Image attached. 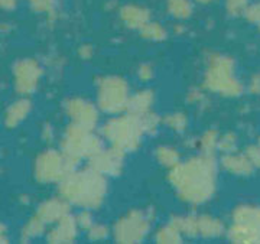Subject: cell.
Listing matches in <instances>:
<instances>
[{"label":"cell","mask_w":260,"mask_h":244,"mask_svg":"<svg viewBox=\"0 0 260 244\" xmlns=\"http://www.w3.org/2000/svg\"><path fill=\"white\" fill-rule=\"evenodd\" d=\"M169 182L178 197L189 204H203L213 197L217 185V165L213 155L201 153L179 162L169 172Z\"/></svg>","instance_id":"1"},{"label":"cell","mask_w":260,"mask_h":244,"mask_svg":"<svg viewBox=\"0 0 260 244\" xmlns=\"http://www.w3.org/2000/svg\"><path fill=\"white\" fill-rule=\"evenodd\" d=\"M107 194L106 177L95 169L73 170L59 182V195L68 204L81 208H99Z\"/></svg>","instance_id":"2"},{"label":"cell","mask_w":260,"mask_h":244,"mask_svg":"<svg viewBox=\"0 0 260 244\" xmlns=\"http://www.w3.org/2000/svg\"><path fill=\"white\" fill-rule=\"evenodd\" d=\"M103 136L113 148L126 152H133L139 148L142 136L145 134L139 116L123 114L113 117L103 126Z\"/></svg>","instance_id":"3"},{"label":"cell","mask_w":260,"mask_h":244,"mask_svg":"<svg viewBox=\"0 0 260 244\" xmlns=\"http://www.w3.org/2000/svg\"><path fill=\"white\" fill-rule=\"evenodd\" d=\"M204 85L210 91L225 97H237L243 93V85L234 77V61L225 55L210 58L205 69Z\"/></svg>","instance_id":"4"},{"label":"cell","mask_w":260,"mask_h":244,"mask_svg":"<svg viewBox=\"0 0 260 244\" xmlns=\"http://www.w3.org/2000/svg\"><path fill=\"white\" fill-rule=\"evenodd\" d=\"M102 149V141L94 134L93 127L83 124L71 123L61 139V152L75 163L84 158H93Z\"/></svg>","instance_id":"5"},{"label":"cell","mask_w":260,"mask_h":244,"mask_svg":"<svg viewBox=\"0 0 260 244\" xmlns=\"http://www.w3.org/2000/svg\"><path fill=\"white\" fill-rule=\"evenodd\" d=\"M227 235L232 243H260V205H239L232 216Z\"/></svg>","instance_id":"6"},{"label":"cell","mask_w":260,"mask_h":244,"mask_svg":"<svg viewBox=\"0 0 260 244\" xmlns=\"http://www.w3.org/2000/svg\"><path fill=\"white\" fill-rule=\"evenodd\" d=\"M75 166L77 163L74 160L68 159L62 152L49 149L38 155L34 165V173L37 181L42 184L61 182L70 172L74 170Z\"/></svg>","instance_id":"7"},{"label":"cell","mask_w":260,"mask_h":244,"mask_svg":"<svg viewBox=\"0 0 260 244\" xmlns=\"http://www.w3.org/2000/svg\"><path fill=\"white\" fill-rule=\"evenodd\" d=\"M130 94L127 83L120 77H106L99 83L97 104L100 110L117 114L127 109Z\"/></svg>","instance_id":"8"},{"label":"cell","mask_w":260,"mask_h":244,"mask_svg":"<svg viewBox=\"0 0 260 244\" xmlns=\"http://www.w3.org/2000/svg\"><path fill=\"white\" fill-rule=\"evenodd\" d=\"M150 230V213L132 210L117 220L113 227V237L117 243H140Z\"/></svg>","instance_id":"9"},{"label":"cell","mask_w":260,"mask_h":244,"mask_svg":"<svg viewBox=\"0 0 260 244\" xmlns=\"http://www.w3.org/2000/svg\"><path fill=\"white\" fill-rule=\"evenodd\" d=\"M42 75V68L38 61L25 58L13 66V85L20 95H29L37 90Z\"/></svg>","instance_id":"10"},{"label":"cell","mask_w":260,"mask_h":244,"mask_svg":"<svg viewBox=\"0 0 260 244\" xmlns=\"http://www.w3.org/2000/svg\"><path fill=\"white\" fill-rule=\"evenodd\" d=\"M88 160V166L104 177H116L120 173L124 165V152L112 146L110 149H102Z\"/></svg>","instance_id":"11"},{"label":"cell","mask_w":260,"mask_h":244,"mask_svg":"<svg viewBox=\"0 0 260 244\" xmlns=\"http://www.w3.org/2000/svg\"><path fill=\"white\" fill-rule=\"evenodd\" d=\"M65 113L73 123L93 129L99 120V112L95 106L84 98H70L65 103Z\"/></svg>","instance_id":"12"},{"label":"cell","mask_w":260,"mask_h":244,"mask_svg":"<svg viewBox=\"0 0 260 244\" xmlns=\"http://www.w3.org/2000/svg\"><path fill=\"white\" fill-rule=\"evenodd\" d=\"M68 214V202L64 198H52L42 202L34 216L39 218L45 225L55 224L62 217Z\"/></svg>","instance_id":"13"},{"label":"cell","mask_w":260,"mask_h":244,"mask_svg":"<svg viewBox=\"0 0 260 244\" xmlns=\"http://www.w3.org/2000/svg\"><path fill=\"white\" fill-rule=\"evenodd\" d=\"M78 228L80 227L77 224V220L70 214H67L58 223H55V227L49 231L48 241L52 244L73 243L75 237H77V230Z\"/></svg>","instance_id":"14"},{"label":"cell","mask_w":260,"mask_h":244,"mask_svg":"<svg viewBox=\"0 0 260 244\" xmlns=\"http://www.w3.org/2000/svg\"><path fill=\"white\" fill-rule=\"evenodd\" d=\"M221 166L229 173L237 175V177H249L256 169L246 153H233V152L224 153L223 159H221Z\"/></svg>","instance_id":"15"},{"label":"cell","mask_w":260,"mask_h":244,"mask_svg":"<svg viewBox=\"0 0 260 244\" xmlns=\"http://www.w3.org/2000/svg\"><path fill=\"white\" fill-rule=\"evenodd\" d=\"M120 19L127 28L140 30L149 22L150 13L146 8L138 5H126L120 9Z\"/></svg>","instance_id":"16"},{"label":"cell","mask_w":260,"mask_h":244,"mask_svg":"<svg viewBox=\"0 0 260 244\" xmlns=\"http://www.w3.org/2000/svg\"><path fill=\"white\" fill-rule=\"evenodd\" d=\"M30 112V101L28 98H20L10 104L5 113V126L8 129H13L28 117Z\"/></svg>","instance_id":"17"},{"label":"cell","mask_w":260,"mask_h":244,"mask_svg":"<svg viewBox=\"0 0 260 244\" xmlns=\"http://www.w3.org/2000/svg\"><path fill=\"white\" fill-rule=\"evenodd\" d=\"M153 93L150 90H140L133 95H130L129 103H127V113L142 116L145 113L150 112V107L153 104Z\"/></svg>","instance_id":"18"},{"label":"cell","mask_w":260,"mask_h":244,"mask_svg":"<svg viewBox=\"0 0 260 244\" xmlns=\"http://www.w3.org/2000/svg\"><path fill=\"white\" fill-rule=\"evenodd\" d=\"M198 233L204 238H215L224 233V224L211 216H198Z\"/></svg>","instance_id":"19"},{"label":"cell","mask_w":260,"mask_h":244,"mask_svg":"<svg viewBox=\"0 0 260 244\" xmlns=\"http://www.w3.org/2000/svg\"><path fill=\"white\" fill-rule=\"evenodd\" d=\"M178 228V231L186 237H198V216H184L174 217L171 221Z\"/></svg>","instance_id":"20"},{"label":"cell","mask_w":260,"mask_h":244,"mask_svg":"<svg viewBox=\"0 0 260 244\" xmlns=\"http://www.w3.org/2000/svg\"><path fill=\"white\" fill-rule=\"evenodd\" d=\"M156 159L162 166L172 169L181 162V156H179L178 150L171 146H159L156 149Z\"/></svg>","instance_id":"21"},{"label":"cell","mask_w":260,"mask_h":244,"mask_svg":"<svg viewBox=\"0 0 260 244\" xmlns=\"http://www.w3.org/2000/svg\"><path fill=\"white\" fill-rule=\"evenodd\" d=\"M155 240L159 244H178L182 243V234L178 231V228L174 224L165 225L159 228L158 233L155 235Z\"/></svg>","instance_id":"22"},{"label":"cell","mask_w":260,"mask_h":244,"mask_svg":"<svg viewBox=\"0 0 260 244\" xmlns=\"http://www.w3.org/2000/svg\"><path fill=\"white\" fill-rule=\"evenodd\" d=\"M168 12L177 19H186L192 13V5L189 0H168Z\"/></svg>","instance_id":"23"},{"label":"cell","mask_w":260,"mask_h":244,"mask_svg":"<svg viewBox=\"0 0 260 244\" xmlns=\"http://www.w3.org/2000/svg\"><path fill=\"white\" fill-rule=\"evenodd\" d=\"M45 227L47 225L44 224L39 218L34 216L26 223V225L22 228V233H20L22 241H28V240H32V238H35L38 235H41L45 231Z\"/></svg>","instance_id":"24"},{"label":"cell","mask_w":260,"mask_h":244,"mask_svg":"<svg viewBox=\"0 0 260 244\" xmlns=\"http://www.w3.org/2000/svg\"><path fill=\"white\" fill-rule=\"evenodd\" d=\"M140 37L149 41H164L167 38V30L158 22L149 20L148 23L140 29Z\"/></svg>","instance_id":"25"},{"label":"cell","mask_w":260,"mask_h":244,"mask_svg":"<svg viewBox=\"0 0 260 244\" xmlns=\"http://www.w3.org/2000/svg\"><path fill=\"white\" fill-rule=\"evenodd\" d=\"M218 142H220V136H218V131L217 130H207L201 136L200 139V148L203 153L207 155H213L214 150L218 149Z\"/></svg>","instance_id":"26"},{"label":"cell","mask_w":260,"mask_h":244,"mask_svg":"<svg viewBox=\"0 0 260 244\" xmlns=\"http://www.w3.org/2000/svg\"><path fill=\"white\" fill-rule=\"evenodd\" d=\"M162 123L167 124L168 127L172 129V130L184 131L186 129L188 120H186V116L184 113H172V114L165 116Z\"/></svg>","instance_id":"27"},{"label":"cell","mask_w":260,"mask_h":244,"mask_svg":"<svg viewBox=\"0 0 260 244\" xmlns=\"http://www.w3.org/2000/svg\"><path fill=\"white\" fill-rule=\"evenodd\" d=\"M34 12L47 13L48 16L55 15V0H28Z\"/></svg>","instance_id":"28"},{"label":"cell","mask_w":260,"mask_h":244,"mask_svg":"<svg viewBox=\"0 0 260 244\" xmlns=\"http://www.w3.org/2000/svg\"><path fill=\"white\" fill-rule=\"evenodd\" d=\"M140 117V122H142V126H143V130L145 133H148V134H152V133H155V131L158 130L159 127V117L155 114V113L148 112L145 113V114H142L139 116Z\"/></svg>","instance_id":"29"},{"label":"cell","mask_w":260,"mask_h":244,"mask_svg":"<svg viewBox=\"0 0 260 244\" xmlns=\"http://www.w3.org/2000/svg\"><path fill=\"white\" fill-rule=\"evenodd\" d=\"M249 6V0H225V9L232 16H240Z\"/></svg>","instance_id":"30"},{"label":"cell","mask_w":260,"mask_h":244,"mask_svg":"<svg viewBox=\"0 0 260 244\" xmlns=\"http://www.w3.org/2000/svg\"><path fill=\"white\" fill-rule=\"evenodd\" d=\"M87 234L91 241H103L109 235V228L102 224H93L90 230H87Z\"/></svg>","instance_id":"31"},{"label":"cell","mask_w":260,"mask_h":244,"mask_svg":"<svg viewBox=\"0 0 260 244\" xmlns=\"http://www.w3.org/2000/svg\"><path fill=\"white\" fill-rule=\"evenodd\" d=\"M236 148V136L232 133H227L224 134L223 137H220L218 142V149L224 152V153H230Z\"/></svg>","instance_id":"32"},{"label":"cell","mask_w":260,"mask_h":244,"mask_svg":"<svg viewBox=\"0 0 260 244\" xmlns=\"http://www.w3.org/2000/svg\"><path fill=\"white\" fill-rule=\"evenodd\" d=\"M246 155H247V158L251 160V163L254 165V168L260 169V139L254 145H250L246 152H244Z\"/></svg>","instance_id":"33"},{"label":"cell","mask_w":260,"mask_h":244,"mask_svg":"<svg viewBox=\"0 0 260 244\" xmlns=\"http://www.w3.org/2000/svg\"><path fill=\"white\" fill-rule=\"evenodd\" d=\"M243 16L247 19L250 23H256V25H259L260 23V3L249 5Z\"/></svg>","instance_id":"34"},{"label":"cell","mask_w":260,"mask_h":244,"mask_svg":"<svg viewBox=\"0 0 260 244\" xmlns=\"http://www.w3.org/2000/svg\"><path fill=\"white\" fill-rule=\"evenodd\" d=\"M75 220H77V224H78V227H80V228H83V230H90V228H91V225L94 224L93 217H91V214H90L87 210L81 211L78 216L75 217Z\"/></svg>","instance_id":"35"},{"label":"cell","mask_w":260,"mask_h":244,"mask_svg":"<svg viewBox=\"0 0 260 244\" xmlns=\"http://www.w3.org/2000/svg\"><path fill=\"white\" fill-rule=\"evenodd\" d=\"M138 75L142 81H149L153 78V68L149 64H143V65L139 66V71H138Z\"/></svg>","instance_id":"36"},{"label":"cell","mask_w":260,"mask_h":244,"mask_svg":"<svg viewBox=\"0 0 260 244\" xmlns=\"http://www.w3.org/2000/svg\"><path fill=\"white\" fill-rule=\"evenodd\" d=\"M249 90L251 94H260V74L254 75L250 80V85H249Z\"/></svg>","instance_id":"37"},{"label":"cell","mask_w":260,"mask_h":244,"mask_svg":"<svg viewBox=\"0 0 260 244\" xmlns=\"http://www.w3.org/2000/svg\"><path fill=\"white\" fill-rule=\"evenodd\" d=\"M78 55L83 59H90L93 56V48L90 45H81L80 49H78Z\"/></svg>","instance_id":"38"},{"label":"cell","mask_w":260,"mask_h":244,"mask_svg":"<svg viewBox=\"0 0 260 244\" xmlns=\"http://www.w3.org/2000/svg\"><path fill=\"white\" fill-rule=\"evenodd\" d=\"M0 5H2V8L5 10H12L16 8L18 0H0Z\"/></svg>","instance_id":"39"},{"label":"cell","mask_w":260,"mask_h":244,"mask_svg":"<svg viewBox=\"0 0 260 244\" xmlns=\"http://www.w3.org/2000/svg\"><path fill=\"white\" fill-rule=\"evenodd\" d=\"M198 3H201V5H208V3H211L213 0H197Z\"/></svg>","instance_id":"40"},{"label":"cell","mask_w":260,"mask_h":244,"mask_svg":"<svg viewBox=\"0 0 260 244\" xmlns=\"http://www.w3.org/2000/svg\"><path fill=\"white\" fill-rule=\"evenodd\" d=\"M259 28H260V23H259Z\"/></svg>","instance_id":"41"}]
</instances>
